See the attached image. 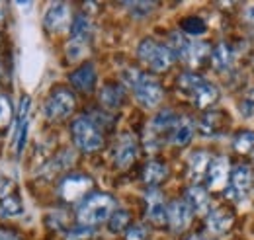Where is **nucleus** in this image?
Segmentation results:
<instances>
[{"mask_svg":"<svg viewBox=\"0 0 254 240\" xmlns=\"http://www.w3.org/2000/svg\"><path fill=\"white\" fill-rule=\"evenodd\" d=\"M116 209V201L112 195L108 193H94V195H88L80 209H78V223L82 227H96V225H102L110 219V215Z\"/></svg>","mask_w":254,"mask_h":240,"instance_id":"nucleus-1","label":"nucleus"},{"mask_svg":"<svg viewBox=\"0 0 254 240\" xmlns=\"http://www.w3.org/2000/svg\"><path fill=\"white\" fill-rule=\"evenodd\" d=\"M178 88L184 94H188L191 102L195 104V108H199V110H205V108L213 106L219 100L217 86H213L211 82H207V80H203V78H199L197 74H191V72H184L178 78Z\"/></svg>","mask_w":254,"mask_h":240,"instance_id":"nucleus-2","label":"nucleus"},{"mask_svg":"<svg viewBox=\"0 0 254 240\" xmlns=\"http://www.w3.org/2000/svg\"><path fill=\"white\" fill-rule=\"evenodd\" d=\"M70 131H72V139H74V145L84 152H94V150L102 149L104 145V137H102V131L94 125V121L90 118H78V120L72 121L70 125Z\"/></svg>","mask_w":254,"mask_h":240,"instance_id":"nucleus-3","label":"nucleus"},{"mask_svg":"<svg viewBox=\"0 0 254 240\" xmlns=\"http://www.w3.org/2000/svg\"><path fill=\"white\" fill-rule=\"evenodd\" d=\"M137 55L143 62H147L155 72H164L172 66L174 62V55L168 51L166 45H159L157 41L153 39H143L139 43V49H137Z\"/></svg>","mask_w":254,"mask_h":240,"instance_id":"nucleus-4","label":"nucleus"},{"mask_svg":"<svg viewBox=\"0 0 254 240\" xmlns=\"http://www.w3.org/2000/svg\"><path fill=\"white\" fill-rule=\"evenodd\" d=\"M131 88L135 92L137 102L143 108H155V106H159L160 100H162V86L153 76H149L145 72H141L137 76V80L131 84Z\"/></svg>","mask_w":254,"mask_h":240,"instance_id":"nucleus-5","label":"nucleus"},{"mask_svg":"<svg viewBox=\"0 0 254 240\" xmlns=\"http://www.w3.org/2000/svg\"><path fill=\"white\" fill-rule=\"evenodd\" d=\"M74 96L70 90H64V88H57L49 94L47 102H45V116L51 121H59L64 120L72 114L74 110Z\"/></svg>","mask_w":254,"mask_h":240,"instance_id":"nucleus-6","label":"nucleus"},{"mask_svg":"<svg viewBox=\"0 0 254 240\" xmlns=\"http://www.w3.org/2000/svg\"><path fill=\"white\" fill-rule=\"evenodd\" d=\"M92 178L84 176V174H72L68 178H64L59 185V193L64 201L74 203L78 199H82L90 189H92Z\"/></svg>","mask_w":254,"mask_h":240,"instance_id":"nucleus-7","label":"nucleus"},{"mask_svg":"<svg viewBox=\"0 0 254 240\" xmlns=\"http://www.w3.org/2000/svg\"><path fill=\"white\" fill-rule=\"evenodd\" d=\"M251 185H253V172L247 164H241L231 172L227 195L235 201H243L247 197V193L251 191Z\"/></svg>","mask_w":254,"mask_h":240,"instance_id":"nucleus-8","label":"nucleus"},{"mask_svg":"<svg viewBox=\"0 0 254 240\" xmlns=\"http://www.w3.org/2000/svg\"><path fill=\"white\" fill-rule=\"evenodd\" d=\"M231 178V162L227 156H217V158H211V164L207 168V174H205V180L209 189L213 191H219L225 189L227 183Z\"/></svg>","mask_w":254,"mask_h":240,"instance_id":"nucleus-9","label":"nucleus"},{"mask_svg":"<svg viewBox=\"0 0 254 240\" xmlns=\"http://www.w3.org/2000/svg\"><path fill=\"white\" fill-rule=\"evenodd\" d=\"M227 127H229V118L223 112H207L197 123V131L205 139L219 137L227 131Z\"/></svg>","mask_w":254,"mask_h":240,"instance_id":"nucleus-10","label":"nucleus"},{"mask_svg":"<svg viewBox=\"0 0 254 240\" xmlns=\"http://www.w3.org/2000/svg\"><path fill=\"white\" fill-rule=\"evenodd\" d=\"M45 28L51 33H59L68 28L70 24V8L64 2H55L49 6V10L45 12V20H43Z\"/></svg>","mask_w":254,"mask_h":240,"instance_id":"nucleus-11","label":"nucleus"},{"mask_svg":"<svg viewBox=\"0 0 254 240\" xmlns=\"http://www.w3.org/2000/svg\"><path fill=\"white\" fill-rule=\"evenodd\" d=\"M191 215L193 213L186 205V201H172L170 207H166V223L174 233H182L191 223Z\"/></svg>","mask_w":254,"mask_h":240,"instance_id":"nucleus-12","label":"nucleus"},{"mask_svg":"<svg viewBox=\"0 0 254 240\" xmlns=\"http://www.w3.org/2000/svg\"><path fill=\"white\" fill-rule=\"evenodd\" d=\"M137 152H139V145L135 141V137H131L129 133L122 135L118 147H116V154H114V160H116V166L118 168H127L135 162L137 158Z\"/></svg>","mask_w":254,"mask_h":240,"instance_id":"nucleus-13","label":"nucleus"},{"mask_svg":"<svg viewBox=\"0 0 254 240\" xmlns=\"http://www.w3.org/2000/svg\"><path fill=\"white\" fill-rule=\"evenodd\" d=\"M30 106L32 100L30 96H24L20 100V110H18V120H16V131H14V145L18 154L22 152L26 145V135H28V120H30Z\"/></svg>","mask_w":254,"mask_h":240,"instance_id":"nucleus-14","label":"nucleus"},{"mask_svg":"<svg viewBox=\"0 0 254 240\" xmlns=\"http://www.w3.org/2000/svg\"><path fill=\"white\" fill-rule=\"evenodd\" d=\"M235 223V213L229 207H217L207 215V229L213 235H225Z\"/></svg>","mask_w":254,"mask_h":240,"instance_id":"nucleus-15","label":"nucleus"},{"mask_svg":"<svg viewBox=\"0 0 254 240\" xmlns=\"http://www.w3.org/2000/svg\"><path fill=\"white\" fill-rule=\"evenodd\" d=\"M147 201V217L153 225H164L166 223V205H164V197L159 189H151L145 195Z\"/></svg>","mask_w":254,"mask_h":240,"instance_id":"nucleus-16","label":"nucleus"},{"mask_svg":"<svg viewBox=\"0 0 254 240\" xmlns=\"http://www.w3.org/2000/svg\"><path fill=\"white\" fill-rule=\"evenodd\" d=\"M70 84L80 92H90L96 84V68L92 62H84L74 72H70Z\"/></svg>","mask_w":254,"mask_h":240,"instance_id":"nucleus-17","label":"nucleus"},{"mask_svg":"<svg viewBox=\"0 0 254 240\" xmlns=\"http://www.w3.org/2000/svg\"><path fill=\"white\" fill-rule=\"evenodd\" d=\"M186 205L191 209V213H199L205 215L209 209V195L201 185H191L186 191Z\"/></svg>","mask_w":254,"mask_h":240,"instance_id":"nucleus-18","label":"nucleus"},{"mask_svg":"<svg viewBox=\"0 0 254 240\" xmlns=\"http://www.w3.org/2000/svg\"><path fill=\"white\" fill-rule=\"evenodd\" d=\"M124 100H126V90L120 84H106L102 88V92H100V104L106 110H118V108H122Z\"/></svg>","mask_w":254,"mask_h":240,"instance_id":"nucleus-19","label":"nucleus"},{"mask_svg":"<svg viewBox=\"0 0 254 240\" xmlns=\"http://www.w3.org/2000/svg\"><path fill=\"white\" fill-rule=\"evenodd\" d=\"M211 164V156L205 152V150H197L190 156V178L191 181L203 180L205 174H207V168Z\"/></svg>","mask_w":254,"mask_h":240,"instance_id":"nucleus-20","label":"nucleus"},{"mask_svg":"<svg viewBox=\"0 0 254 240\" xmlns=\"http://www.w3.org/2000/svg\"><path fill=\"white\" fill-rule=\"evenodd\" d=\"M193 137V121L190 118H178L172 129V143L178 147H186Z\"/></svg>","mask_w":254,"mask_h":240,"instance_id":"nucleus-21","label":"nucleus"},{"mask_svg":"<svg viewBox=\"0 0 254 240\" xmlns=\"http://www.w3.org/2000/svg\"><path fill=\"white\" fill-rule=\"evenodd\" d=\"M166 176H168V168H166V164H162L159 160H151L143 168V181L151 187L159 185Z\"/></svg>","mask_w":254,"mask_h":240,"instance_id":"nucleus-22","label":"nucleus"},{"mask_svg":"<svg viewBox=\"0 0 254 240\" xmlns=\"http://www.w3.org/2000/svg\"><path fill=\"white\" fill-rule=\"evenodd\" d=\"M190 45L191 41L182 33V31H174V33H170V37H168V51L174 55V59H186V55H188V51H190Z\"/></svg>","mask_w":254,"mask_h":240,"instance_id":"nucleus-23","label":"nucleus"},{"mask_svg":"<svg viewBox=\"0 0 254 240\" xmlns=\"http://www.w3.org/2000/svg\"><path fill=\"white\" fill-rule=\"evenodd\" d=\"M233 57H235V53H233V49H231V45L229 43H219L213 51H211V62H213V66L217 68V70H227L231 64H233Z\"/></svg>","mask_w":254,"mask_h":240,"instance_id":"nucleus-24","label":"nucleus"},{"mask_svg":"<svg viewBox=\"0 0 254 240\" xmlns=\"http://www.w3.org/2000/svg\"><path fill=\"white\" fill-rule=\"evenodd\" d=\"M176 121H178V118L174 116V112L164 110V112H160L159 116L151 121V131H153V135H164V133L174 129Z\"/></svg>","mask_w":254,"mask_h":240,"instance_id":"nucleus-25","label":"nucleus"},{"mask_svg":"<svg viewBox=\"0 0 254 240\" xmlns=\"http://www.w3.org/2000/svg\"><path fill=\"white\" fill-rule=\"evenodd\" d=\"M209 57H211V47L205 41H195V43L190 45V51H188V55H186L184 60H188L193 66H199V64H203L205 59H209Z\"/></svg>","mask_w":254,"mask_h":240,"instance_id":"nucleus-26","label":"nucleus"},{"mask_svg":"<svg viewBox=\"0 0 254 240\" xmlns=\"http://www.w3.org/2000/svg\"><path fill=\"white\" fill-rule=\"evenodd\" d=\"M90 31H92V24L86 16H76L72 20L70 26V39H82V41H90Z\"/></svg>","mask_w":254,"mask_h":240,"instance_id":"nucleus-27","label":"nucleus"},{"mask_svg":"<svg viewBox=\"0 0 254 240\" xmlns=\"http://www.w3.org/2000/svg\"><path fill=\"white\" fill-rule=\"evenodd\" d=\"M233 147L241 154H249L254 150V131H239L233 139Z\"/></svg>","mask_w":254,"mask_h":240,"instance_id":"nucleus-28","label":"nucleus"},{"mask_svg":"<svg viewBox=\"0 0 254 240\" xmlns=\"http://www.w3.org/2000/svg\"><path fill=\"white\" fill-rule=\"evenodd\" d=\"M24 211V205L18 195H4L0 199V213L4 217H18Z\"/></svg>","mask_w":254,"mask_h":240,"instance_id":"nucleus-29","label":"nucleus"},{"mask_svg":"<svg viewBox=\"0 0 254 240\" xmlns=\"http://www.w3.org/2000/svg\"><path fill=\"white\" fill-rule=\"evenodd\" d=\"M108 227H110V231L112 233H124L127 227H129V213L124 209L120 211H114L112 215H110V219H108Z\"/></svg>","mask_w":254,"mask_h":240,"instance_id":"nucleus-30","label":"nucleus"},{"mask_svg":"<svg viewBox=\"0 0 254 240\" xmlns=\"http://www.w3.org/2000/svg\"><path fill=\"white\" fill-rule=\"evenodd\" d=\"M88 51V41H82V39H70L68 45H66V57L68 60H78L82 59Z\"/></svg>","mask_w":254,"mask_h":240,"instance_id":"nucleus-31","label":"nucleus"},{"mask_svg":"<svg viewBox=\"0 0 254 240\" xmlns=\"http://www.w3.org/2000/svg\"><path fill=\"white\" fill-rule=\"evenodd\" d=\"M180 26H182V31H186V33H190V35H201V33L205 31V22H203L201 18H197V16H188V18H184V20L180 22Z\"/></svg>","mask_w":254,"mask_h":240,"instance_id":"nucleus-32","label":"nucleus"},{"mask_svg":"<svg viewBox=\"0 0 254 240\" xmlns=\"http://www.w3.org/2000/svg\"><path fill=\"white\" fill-rule=\"evenodd\" d=\"M126 6L127 10H129V14L135 16V18H145V16H149L157 8L155 2H127Z\"/></svg>","mask_w":254,"mask_h":240,"instance_id":"nucleus-33","label":"nucleus"},{"mask_svg":"<svg viewBox=\"0 0 254 240\" xmlns=\"http://www.w3.org/2000/svg\"><path fill=\"white\" fill-rule=\"evenodd\" d=\"M12 114H14V108H12L10 98L4 96V94H0V127H6L10 123Z\"/></svg>","mask_w":254,"mask_h":240,"instance_id":"nucleus-34","label":"nucleus"},{"mask_svg":"<svg viewBox=\"0 0 254 240\" xmlns=\"http://www.w3.org/2000/svg\"><path fill=\"white\" fill-rule=\"evenodd\" d=\"M92 235H94V231L90 227H78L66 235V240H90Z\"/></svg>","mask_w":254,"mask_h":240,"instance_id":"nucleus-35","label":"nucleus"},{"mask_svg":"<svg viewBox=\"0 0 254 240\" xmlns=\"http://www.w3.org/2000/svg\"><path fill=\"white\" fill-rule=\"evenodd\" d=\"M239 110H241V114H243L245 118H251V116H254V92L247 94V96L241 100Z\"/></svg>","mask_w":254,"mask_h":240,"instance_id":"nucleus-36","label":"nucleus"},{"mask_svg":"<svg viewBox=\"0 0 254 240\" xmlns=\"http://www.w3.org/2000/svg\"><path fill=\"white\" fill-rule=\"evenodd\" d=\"M145 239H147L145 227H141V225H131V227H127L126 240H145Z\"/></svg>","mask_w":254,"mask_h":240,"instance_id":"nucleus-37","label":"nucleus"},{"mask_svg":"<svg viewBox=\"0 0 254 240\" xmlns=\"http://www.w3.org/2000/svg\"><path fill=\"white\" fill-rule=\"evenodd\" d=\"M10 183H12V181L8 180V178L0 176V197H4V195H6V191L10 189Z\"/></svg>","mask_w":254,"mask_h":240,"instance_id":"nucleus-38","label":"nucleus"},{"mask_svg":"<svg viewBox=\"0 0 254 240\" xmlns=\"http://www.w3.org/2000/svg\"><path fill=\"white\" fill-rule=\"evenodd\" d=\"M0 240H20L12 231H6V229H0Z\"/></svg>","mask_w":254,"mask_h":240,"instance_id":"nucleus-39","label":"nucleus"},{"mask_svg":"<svg viewBox=\"0 0 254 240\" xmlns=\"http://www.w3.org/2000/svg\"><path fill=\"white\" fill-rule=\"evenodd\" d=\"M245 20H247L249 24H253V26H254V4H251V6L245 10Z\"/></svg>","mask_w":254,"mask_h":240,"instance_id":"nucleus-40","label":"nucleus"},{"mask_svg":"<svg viewBox=\"0 0 254 240\" xmlns=\"http://www.w3.org/2000/svg\"><path fill=\"white\" fill-rule=\"evenodd\" d=\"M188 240H203V239H201V237H197V235H193V237H190Z\"/></svg>","mask_w":254,"mask_h":240,"instance_id":"nucleus-41","label":"nucleus"},{"mask_svg":"<svg viewBox=\"0 0 254 240\" xmlns=\"http://www.w3.org/2000/svg\"><path fill=\"white\" fill-rule=\"evenodd\" d=\"M0 16H2V12H0Z\"/></svg>","mask_w":254,"mask_h":240,"instance_id":"nucleus-42","label":"nucleus"}]
</instances>
